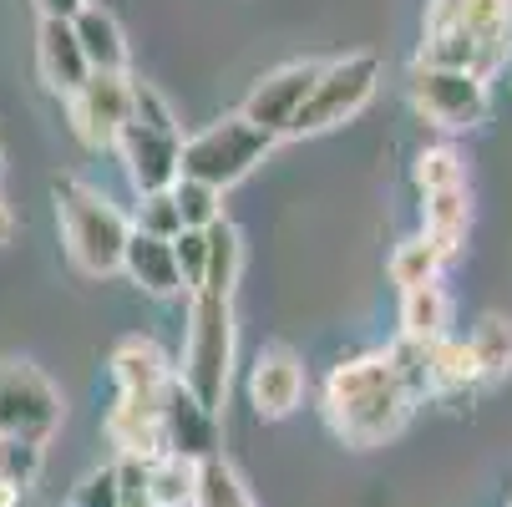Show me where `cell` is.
<instances>
[{
	"instance_id": "obj_1",
	"label": "cell",
	"mask_w": 512,
	"mask_h": 507,
	"mask_svg": "<svg viewBox=\"0 0 512 507\" xmlns=\"http://www.w3.org/2000/svg\"><path fill=\"white\" fill-rule=\"evenodd\" d=\"M320 411L345 447L371 452V447H386L391 437H401L416 401L406 396V386L391 366V350H360V355H345L330 366Z\"/></svg>"
},
{
	"instance_id": "obj_2",
	"label": "cell",
	"mask_w": 512,
	"mask_h": 507,
	"mask_svg": "<svg viewBox=\"0 0 512 507\" xmlns=\"http://www.w3.org/2000/svg\"><path fill=\"white\" fill-rule=\"evenodd\" d=\"M56 198V229H61V249L71 259V269L87 279H112L122 269V249L132 234V219L92 183L61 173L51 183Z\"/></svg>"
},
{
	"instance_id": "obj_3",
	"label": "cell",
	"mask_w": 512,
	"mask_h": 507,
	"mask_svg": "<svg viewBox=\"0 0 512 507\" xmlns=\"http://www.w3.org/2000/svg\"><path fill=\"white\" fill-rule=\"evenodd\" d=\"M234 295H213V289H193L188 295V335H183V360H178V386L198 396L213 416L229 401L234 381Z\"/></svg>"
},
{
	"instance_id": "obj_4",
	"label": "cell",
	"mask_w": 512,
	"mask_h": 507,
	"mask_svg": "<svg viewBox=\"0 0 512 507\" xmlns=\"http://www.w3.org/2000/svg\"><path fill=\"white\" fill-rule=\"evenodd\" d=\"M274 142L264 127H254L244 112H229V117H218L208 127H198L193 137H183V153H178V178H198L218 193H229L234 183H244L269 153H274Z\"/></svg>"
},
{
	"instance_id": "obj_5",
	"label": "cell",
	"mask_w": 512,
	"mask_h": 507,
	"mask_svg": "<svg viewBox=\"0 0 512 507\" xmlns=\"http://www.w3.org/2000/svg\"><path fill=\"white\" fill-rule=\"evenodd\" d=\"M381 92V56L376 51H345L335 61H320V77L305 97V107L289 122V137H315L350 117H360Z\"/></svg>"
},
{
	"instance_id": "obj_6",
	"label": "cell",
	"mask_w": 512,
	"mask_h": 507,
	"mask_svg": "<svg viewBox=\"0 0 512 507\" xmlns=\"http://www.w3.org/2000/svg\"><path fill=\"white\" fill-rule=\"evenodd\" d=\"M406 102L421 122L442 127V132H472L487 122L492 112V87L477 71H457V66H421L411 61L406 77Z\"/></svg>"
},
{
	"instance_id": "obj_7",
	"label": "cell",
	"mask_w": 512,
	"mask_h": 507,
	"mask_svg": "<svg viewBox=\"0 0 512 507\" xmlns=\"http://www.w3.org/2000/svg\"><path fill=\"white\" fill-rule=\"evenodd\" d=\"M66 416V401L31 360H0V437L46 447Z\"/></svg>"
},
{
	"instance_id": "obj_8",
	"label": "cell",
	"mask_w": 512,
	"mask_h": 507,
	"mask_svg": "<svg viewBox=\"0 0 512 507\" xmlns=\"http://www.w3.org/2000/svg\"><path fill=\"white\" fill-rule=\"evenodd\" d=\"M66 117L92 153L117 148V137L132 117V77L127 71H92V77L66 97Z\"/></svg>"
},
{
	"instance_id": "obj_9",
	"label": "cell",
	"mask_w": 512,
	"mask_h": 507,
	"mask_svg": "<svg viewBox=\"0 0 512 507\" xmlns=\"http://www.w3.org/2000/svg\"><path fill=\"white\" fill-rule=\"evenodd\" d=\"M436 31H457L482 41L492 77L507 66L512 56V0H426V16H421V36Z\"/></svg>"
},
{
	"instance_id": "obj_10",
	"label": "cell",
	"mask_w": 512,
	"mask_h": 507,
	"mask_svg": "<svg viewBox=\"0 0 512 507\" xmlns=\"http://www.w3.org/2000/svg\"><path fill=\"white\" fill-rule=\"evenodd\" d=\"M122 158V173L132 183L137 198H148V193H168L178 183V153H183V132H163V127H142L127 117L122 137H117V148Z\"/></svg>"
},
{
	"instance_id": "obj_11",
	"label": "cell",
	"mask_w": 512,
	"mask_h": 507,
	"mask_svg": "<svg viewBox=\"0 0 512 507\" xmlns=\"http://www.w3.org/2000/svg\"><path fill=\"white\" fill-rule=\"evenodd\" d=\"M315 77H320V61H284V66L264 71V77L249 87L239 112L254 127H264L269 137H289V122H295V112L305 107Z\"/></svg>"
},
{
	"instance_id": "obj_12",
	"label": "cell",
	"mask_w": 512,
	"mask_h": 507,
	"mask_svg": "<svg viewBox=\"0 0 512 507\" xmlns=\"http://www.w3.org/2000/svg\"><path fill=\"white\" fill-rule=\"evenodd\" d=\"M178 381V366L163 355L158 340L148 335H132L112 350V386H117V401H132V406H168V391Z\"/></svg>"
},
{
	"instance_id": "obj_13",
	"label": "cell",
	"mask_w": 512,
	"mask_h": 507,
	"mask_svg": "<svg viewBox=\"0 0 512 507\" xmlns=\"http://www.w3.org/2000/svg\"><path fill=\"white\" fill-rule=\"evenodd\" d=\"M305 401V360L289 345H264L249 366V406L259 421H284Z\"/></svg>"
},
{
	"instance_id": "obj_14",
	"label": "cell",
	"mask_w": 512,
	"mask_h": 507,
	"mask_svg": "<svg viewBox=\"0 0 512 507\" xmlns=\"http://www.w3.org/2000/svg\"><path fill=\"white\" fill-rule=\"evenodd\" d=\"M36 71H41V87L56 92L61 102L92 77V66L82 56V41H77V31H71V21H41L36 26Z\"/></svg>"
},
{
	"instance_id": "obj_15",
	"label": "cell",
	"mask_w": 512,
	"mask_h": 507,
	"mask_svg": "<svg viewBox=\"0 0 512 507\" xmlns=\"http://www.w3.org/2000/svg\"><path fill=\"white\" fill-rule=\"evenodd\" d=\"M117 274H127V279L142 289V295H153V300L183 295V274H178V259H173V239H158V234L132 229Z\"/></svg>"
},
{
	"instance_id": "obj_16",
	"label": "cell",
	"mask_w": 512,
	"mask_h": 507,
	"mask_svg": "<svg viewBox=\"0 0 512 507\" xmlns=\"http://www.w3.org/2000/svg\"><path fill=\"white\" fill-rule=\"evenodd\" d=\"M163 426H168V452H178V457L203 462V457L218 452V416H213L198 396H188L178 381H173V391H168Z\"/></svg>"
},
{
	"instance_id": "obj_17",
	"label": "cell",
	"mask_w": 512,
	"mask_h": 507,
	"mask_svg": "<svg viewBox=\"0 0 512 507\" xmlns=\"http://www.w3.org/2000/svg\"><path fill=\"white\" fill-rule=\"evenodd\" d=\"M107 437L122 457L132 462H158L168 452V426H163V406H132V401H112L107 411Z\"/></svg>"
},
{
	"instance_id": "obj_18",
	"label": "cell",
	"mask_w": 512,
	"mask_h": 507,
	"mask_svg": "<svg viewBox=\"0 0 512 507\" xmlns=\"http://www.w3.org/2000/svg\"><path fill=\"white\" fill-rule=\"evenodd\" d=\"M467 229H472V193H467V183L421 193V234H426L436 249H442L447 259L462 254Z\"/></svg>"
},
{
	"instance_id": "obj_19",
	"label": "cell",
	"mask_w": 512,
	"mask_h": 507,
	"mask_svg": "<svg viewBox=\"0 0 512 507\" xmlns=\"http://www.w3.org/2000/svg\"><path fill=\"white\" fill-rule=\"evenodd\" d=\"M426 366H431V396H442V401H462L477 386H487L472 345L457 335H442L436 345H426Z\"/></svg>"
},
{
	"instance_id": "obj_20",
	"label": "cell",
	"mask_w": 512,
	"mask_h": 507,
	"mask_svg": "<svg viewBox=\"0 0 512 507\" xmlns=\"http://www.w3.org/2000/svg\"><path fill=\"white\" fill-rule=\"evenodd\" d=\"M442 335H452V300H447L442 279L401 289V340L436 345Z\"/></svg>"
},
{
	"instance_id": "obj_21",
	"label": "cell",
	"mask_w": 512,
	"mask_h": 507,
	"mask_svg": "<svg viewBox=\"0 0 512 507\" xmlns=\"http://www.w3.org/2000/svg\"><path fill=\"white\" fill-rule=\"evenodd\" d=\"M71 31H77L82 56H87L92 71H127V56L132 51H127V31H122V21L112 11L82 6L77 16H71Z\"/></svg>"
},
{
	"instance_id": "obj_22",
	"label": "cell",
	"mask_w": 512,
	"mask_h": 507,
	"mask_svg": "<svg viewBox=\"0 0 512 507\" xmlns=\"http://www.w3.org/2000/svg\"><path fill=\"white\" fill-rule=\"evenodd\" d=\"M239 274H244V239L229 219H218L208 229V269H203V284L198 289H213V295H234L239 289Z\"/></svg>"
},
{
	"instance_id": "obj_23",
	"label": "cell",
	"mask_w": 512,
	"mask_h": 507,
	"mask_svg": "<svg viewBox=\"0 0 512 507\" xmlns=\"http://www.w3.org/2000/svg\"><path fill=\"white\" fill-rule=\"evenodd\" d=\"M249 502V487L239 477V467L229 457H203L198 472H193V507H244Z\"/></svg>"
},
{
	"instance_id": "obj_24",
	"label": "cell",
	"mask_w": 512,
	"mask_h": 507,
	"mask_svg": "<svg viewBox=\"0 0 512 507\" xmlns=\"http://www.w3.org/2000/svg\"><path fill=\"white\" fill-rule=\"evenodd\" d=\"M472 355H477V366L487 381H502L512 371V320L507 315H482L467 335Z\"/></svg>"
},
{
	"instance_id": "obj_25",
	"label": "cell",
	"mask_w": 512,
	"mask_h": 507,
	"mask_svg": "<svg viewBox=\"0 0 512 507\" xmlns=\"http://www.w3.org/2000/svg\"><path fill=\"white\" fill-rule=\"evenodd\" d=\"M442 269H447V254L436 249L426 234L401 239V244H396V254H391V284H396V289L431 284V279H442Z\"/></svg>"
},
{
	"instance_id": "obj_26",
	"label": "cell",
	"mask_w": 512,
	"mask_h": 507,
	"mask_svg": "<svg viewBox=\"0 0 512 507\" xmlns=\"http://www.w3.org/2000/svg\"><path fill=\"white\" fill-rule=\"evenodd\" d=\"M193 472H198V462L178 457V452H163L158 462H148V497H153V507H193Z\"/></svg>"
},
{
	"instance_id": "obj_27",
	"label": "cell",
	"mask_w": 512,
	"mask_h": 507,
	"mask_svg": "<svg viewBox=\"0 0 512 507\" xmlns=\"http://www.w3.org/2000/svg\"><path fill=\"white\" fill-rule=\"evenodd\" d=\"M168 193H173V203H178L183 229H213L218 219H224V193L208 188V183H198V178H178Z\"/></svg>"
},
{
	"instance_id": "obj_28",
	"label": "cell",
	"mask_w": 512,
	"mask_h": 507,
	"mask_svg": "<svg viewBox=\"0 0 512 507\" xmlns=\"http://www.w3.org/2000/svg\"><path fill=\"white\" fill-rule=\"evenodd\" d=\"M411 178L421 193H436V188H452V183H467V168H462V153L436 142V148H421L416 163H411Z\"/></svg>"
},
{
	"instance_id": "obj_29",
	"label": "cell",
	"mask_w": 512,
	"mask_h": 507,
	"mask_svg": "<svg viewBox=\"0 0 512 507\" xmlns=\"http://www.w3.org/2000/svg\"><path fill=\"white\" fill-rule=\"evenodd\" d=\"M41 462H46V447L36 442H11L0 437V477H6L16 492H26L36 477H41Z\"/></svg>"
},
{
	"instance_id": "obj_30",
	"label": "cell",
	"mask_w": 512,
	"mask_h": 507,
	"mask_svg": "<svg viewBox=\"0 0 512 507\" xmlns=\"http://www.w3.org/2000/svg\"><path fill=\"white\" fill-rule=\"evenodd\" d=\"M173 259H178V274H183V295L203 284V269H208V229H183L173 239Z\"/></svg>"
},
{
	"instance_id": "obj_31",
	"label": "cell",
	"mask_w": 512,
	"mask_h": 507,
	"mask_svg": "<svg viewBox=\"0 0 512 507\" xmlns=\"http://www.w3.org/2000/svg\"><path fill=\"white\" fill-rule=\"evenodd\" d=\"M132 229H142V234H158V239H178V234H183V219H178V203H173V193H148V198H142V208H137Z\"/></svg>"
},
{
	"instance_id": "obj_32",
	"label": "cell",
	"mask_w": 512,
	"mask_h": 507,
	"mask_svg": "<svg viewBox=\"0 0 512 507\" xmlns=\"http://www.w3.org/2000/svg\"><path fill=\"white\" fill-rule=\"evenodd\" d=\"M132 122H142V127H163V132H178V117H173L168 97H163L153 82H132Z\"/></svg>"
},
{
	"instance_id": "obj_33",
	"label": "cell",
	"mask_w": 512,
	"mask_h": 507,
	"mask_svg": "<svg viewBox=\"0 0 512 507\" xmlns=\"http://www.w3.org/2000/svg\"><path fill=\"white\" fill-rule=\"evenodd\" d=\"M71 507H122V497H117V467H102V472H92V477L77 487Z\"/></svg>"
},
{
	"instance_id": "obj_34",
	"label": "cell",
	"mask_w": 512,
	"mask_h": 507,
	"mask_svg": "<svg viewBox=\"0 0 512 507\" xmlns=\"http://www.w3.org/2000/svg\"><path fill=\"white\" fill-rule=\"evenodd\" d=\"M31 6H36L41 21H71L82 6H92V0H31Z\"/></svg>"
},
{
	"instance_id": "obj_35",
	"label": "cell",
	"mask_w": 512,
	"mask_h": 507,
	"mask_svg": "<svg viewBox=\"0 0 512 507\" xmlns=\"http://www.w3.org/2000/svg\"><path fill=\"white\" fill-rule=\"evenodd\" d=\"M11 239H16V213H11L6 193H0V244H11Z\"/></svg>"
},
{
	"instance_id": "obj_36",
	"label": "cell",
	"mask_w": 512,
	"mask_h": 507,
	"mask_svg": "<svg viewBox=\"0 0 512 507\" xmlns=\"http://www.w3.org/2000/svg\"><path fill=\"white\" fill-rule=\"evenodd\" d=\"M0 507H21V492H16L6 477H0Z\"/></svg>"
},
{
	"instance_id": "obj_37",
	"label": "cell",
	"mask_w": 512,
	"mask_h": 507,
	"mask_svg": "<svg viewBox=\"0 0 512 507\" xmlns=\"http://www.w3.org/2000/svg\"><path fill=\"white\" fill-rule=\"evenodd\" d=\"M244 507H254V497H249V502H244Z\"/></svg>"
},
{
	"instance_id": "obj_38",
	"label": "cell",
	"mask_w": 512,
	"mask_h": 507,
	"mask_svg": "<svg viewBox=\"0 0 512 507\" xmlns=\"http://www.w3.org/2000/svg\"><path fill=\"white\" fill-rule=\"evenodd\" d=\"M0 163H6V158H0Z\"/></svg>"
}]
</instances>
